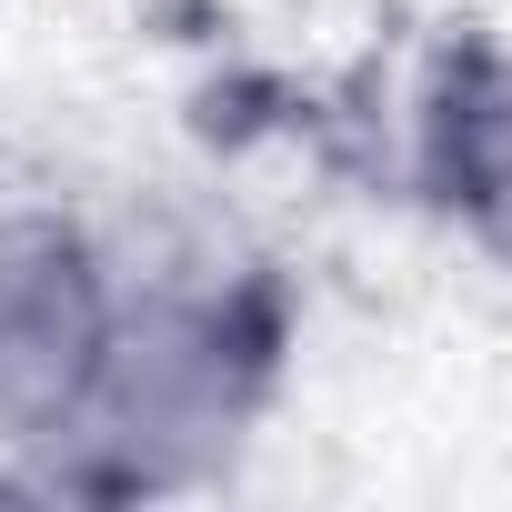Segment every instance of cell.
Here are the masks:
<instances>
[{
  "mask_svg": "<svg viewBox=\"0 0 512 512\" xmlns=\"http://www.w3.org/2000/svg\"><path fill=\"white\" fill-rule=\"evenodd\" d=\"M272 382V312L221 282H161L141 302L111 292L81 412L61 442L91 452V482H181L241 442Z\"/></svg>",
  "mask_w": 512,
  "mask_h": 512,
  "instance_id": "obj_1",
  "label": "cell"
},
{
  "mask_svg": "<svg viewBox=\"0 0 512 512\" xmlns=\"http://www.w3.org/2000/svg\"><path fill=\"white\" fill-rule=\"evenodd\" d=\"M111 322L91 241L51 211H0V442H61Z\"/></svg>",
  "mask_w": 512,
  "mask_h": 512,
  "instance_id": "obj_2",
  "label": "cell"
},
{
  "mask_svg": "<svg viewBox=\"0 0 512 512\" xmlns=\"http://www.w3.org/2000/svg\"><path fill=\"white\" fill-rule=\"evenodd\" d=\"M432 181L472 221L482 251L512 262V61H472L432 111Z\"/></svg>",
  "mask_w": 512,
  "mask_h": 512,
  "instance_id": "obj_3",
  "label": "cell"
}]
</instances>
